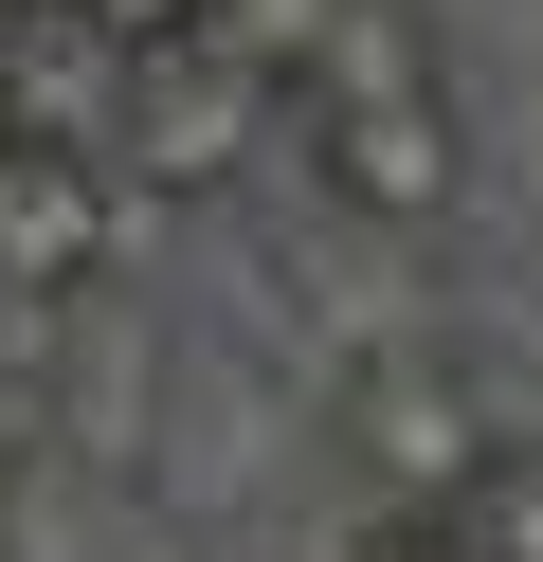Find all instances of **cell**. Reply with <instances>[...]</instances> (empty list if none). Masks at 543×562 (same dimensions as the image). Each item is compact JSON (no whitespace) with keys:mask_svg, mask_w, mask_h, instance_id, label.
Listing matches in <instances>:
<instances>
[{"mask_svg":"<svg viewBox=\"0 0 543 562\" xmlns=\"http://www.w3.org/2000/svg\"><path fill=\"white\" fill-rule=\"evenodd\" d=\"M272 110H308L326 200H362V218H453V182H471L453 74H434V19H417V0H326L308 74H290Z\"/></svg>","mask_w":543,"mask_h":562,"instance_id":"obj_1","label":"cell"},{"mask_svg":"<svg viewBox=\"0 0 543 562\" xmlns=\"http://www.w3.org/2000/svg\"><path fill=\"white\" fill-rule=\"evenodd\" d=\"M344 436H362V490H381V508H453L489 453H525V400H507V363H471V345H398V363L344 381Z\"/></svg>","mask_w":543,"mask_h":562,"instance_id":"obj_2","label":"cell"},{"mask_svg":"<svg viewBox=\"0 0 543 562\" xmlns=\"http://www.w3.org/2000/svg\"><path fill=\"white\" fill-rule=\"evenodd\" d=\"M253 110H272V91H253L236 55L145 37V55H127V91H109V164H127L145 200H217V182L253 164Z\"/></svg>","mask_w":543,"mask_h":562,"instance_id":"obj_3","label":"cell"},{"mask_svg":"<svg viewBox=\"0 0 543 562\" xmlns=\"http://www.w3.org/2000/svg\"><path fill=\"white\" fill-rule=\"evenodd\" d=\"M181 37L236 55L253 91H290V74H308V37H326V0H181Z\"/></svg>","mask_w":543,"mask_h":562,"instance_id":"obj_4","label":"cell"},{"mask_svg":"<svg viewBox=\"0 0 543 562\" xmlns=\"http://www.w3.org/2000/svg\"><path fill=\"white\" fill-rule=\"evenodd\" d=\"M362 562H471V526H453V508H381V526H362Z\"/></svg>","mask_w":543,"mask_h":562,"instance_id":"obj_5","label":"cell"},{"mask_svg":"<svg viewBox=\"0 0 543 562\" xmlns=\"http://www.w3.org/2000/svg\"><path fill=\"white\" fill-rule=\"evenodd\" d=\"M72 19H109L127 55H145V37H181V0H72Z\"/></svg>","mask_w":543,"mask_h":562,"instance_id":"obj_6","label":"cell"}]
</instances>
